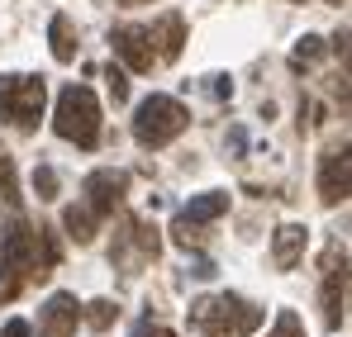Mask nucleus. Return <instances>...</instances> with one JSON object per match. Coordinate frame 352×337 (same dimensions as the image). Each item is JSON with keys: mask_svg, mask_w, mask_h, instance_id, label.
<instances>
[{"mask_svg": "<svg viewBox=\"0 0 352 337\" xmlns=\"http://www.w3.org/2000/svg\"><path fill=\"white\" fill-rule=\"evenodd\" d=\"M267 337H305V323H300V314H295V309H281Z\"/></svg>", "mask_w": 352, "mask_h": 337, "instance_id": "6ab92c4d", "label": "nucleus"}, {"mask_svg": "<svg viewBox=\"0 0 352 337\" xmlns=\"http://www.w3.org/2000/svg\"><path fill=\"white\" fill-rule=\"evenodd\" d=\"M124 233H119V242H115V257L119 266H129V252H138V262H153L157 252H162V237H157V228H148L143 219H124Z\"/></svg>", "mask_w": 352, "mask_h": 337, "instance_id": "9b49d317", "label": "nucleus"}, {"mask_svg": "<svg viewBox=\"0 0 352 337\" xmlns=\"http://www.w3.org/2000/svg\"><path fill=\"white\" fill-rule=\"evenodd\" d=\"M329 5H343V0H329Z\"/></svg>", "mask_w": 352, "mask_h": 337, "instance_id": "bb28decb", "label": "nucleus"}, {"mask_svg": "<svg viewBox=\"0 0 352 337\" xmlns=\"http://www.w3.org/2000/svg\"><path fill=\"white\" fill-rule=\"evenodd\" d=\"M96 333H105V328H115V318H119V304H110V299H91L86 304V314H81Z\"/></svg>", "mask_w": 352, "mask_h": 337, "instance_id": "a211bd4d", "label": "nucleus"}, {"mask_svg": "<svg viewBox=\"0 0 352 337\" xmlns=\"http://www.w3.org/2000/svg\"><path fill=\"white\" fill-rule=\"evenodd\" d=\"M110 43H115V57L129 67V71H153V62H157V53H153V34L143 29V24H119L115 34H110Z\"/></svg>", "mask_w": 352, "mask_h": 337, "instance_id": "1a4fd4ad", "label": "nucleus"}, {"mask_svg": "<svg viewBox=\"0 0 352 337\" xmlns=\"http://www.w3.org/2000/svg\"><path fill=\"white\" fill-rule=\"evenodd\" d=\"M333 53L343 57V67L352 71V34H338V43H333Z\"/></svg>", "mask_w": 352, "mask_h": 337, "instance_id": "5701e85b", "label": "nucleus"}, {"mask_svg": "<svg viewBox=\"0 0 352 337\" xmlns=\"http://www.w3.org/2000/svg\"><path fill=\"white\" fill-rule=\"evenodd\" d=\"M53 271H58V242L48 228L14 219L0 233V304H10L24 285L48 281Z\"/></svg>", "mask_w": 352, "mask_h": 337, "instance_id": "f257e3e1", "label": "nucleus"}, {"mask_svg": "<svg viewBox=\"0 0 352 337\" xmlns=\"http://www.w3.org/2000/svg\"><path fill=\"white\" fill-rule=\"evenodd\" d=\"M348 195H352V143H333L319 157V200L338 205Z\"/></svg>", "mask_w": 352, "mask_h": 337, "instance_id": "6e6552de", "label": "nucleus"}, {"mask_svg": "<svg viewBox=\"0 0 352 337\" xmlns=\"http://www.w3.org/2000/svg\"><path fill=\"white\" fill-rule=\"evenodd\" d=\"M300 257H305V228H300V224H281V228H276V242H272V262H276V271H295Z\"/></svg>", "mask_w": 352, "mask_h": 337, "instance_id": "ddd939ff", "label": "nucleus"}, {"mask_svg": "<svg viewBox=\"0 0 352 337\" xmlns=\"http://www.w3.org/2000/svg\"><path fill=\"white\" fill-rule=\"evenodd\" d=\"M96 224H100V219H96L86 205H72V209L62 214V228H67L76 242H91V237H96Z\"/></svg>", "mask_w": 352, "mask_h": 337, "instance_id": "dca6fc26", "label": "nucleus"}, {"mask_svg": "<svg viewBox=\"0 0 352 337\" xmlns=\"http://www.w3.org/2000/svg\"><path fill=\"white\" fill-rule=\"evenodd\" d=\"M43 100H48L43 76H19V71H5L0 76V119L5 124L34 128L43 119Z\"/></svg>", "mask_w": 352, "mask_h": 337, "instance_id": "39448f33", "label": "nucleus"}, {"mask_svg": "<svg viewBox=\"0 0 352 337\" xmlns=\"http://www.w3.org/2000/svg\"><path fill=\"white\" fill-rule=\"evenodd\" d=\"M53 128H58L62 143H76V148H96L100 143V100L91 86H67L58 95V110H53Z\"/></svg>", "mask_w": 352, "mask_h": 337, "instance_id": "7ed1b4c3", "label": "nucleus"}, {"mask_svg": "<svg viewBox=\"0 0 352 337\" xmlns=\"http://www.w3.org/2000/svg\"><path fill=\"white\" fill-rule=\"evenodd\" d=\"M5 337H29V323H24V318H10V323H5Z\"/></svg>", "mask_w": 352, "mask_h": 337, "instance_id": "b1692460", "label": "nucleus"}, {"mask_svg": "<svg viewBox=\"0 0 352 337\" xmlns=\"http://www.w3.org/2000/svg\"><path fill=\"white\" fill-rule=\"evenodd\" d=\"M153 34V53H157V62H176L181 57V43H186V19L181 14H162V24L157 29H148Z\"/></svg>", "mask_w": 352, "mask_h": 337, "instance_id": "4468645a", "label": "nucleus"}, {"mask_svg": "<svg viewBox=\"0 0 352 337\" xmlns=\"http://www.w3.org/2000/svg\"><path fill=\"white\" fill-rule=\"evenodd\" d=\"M0 205L19 209V176H14V157L0 148Z\"/></svg>", "mask_w": 352, "mask_h": 337, "instance_id": "f3484780", "label": "nucleus"}, {"mask_svg": "<svg viewBox=\"0 0 352 337\" xmlns=\"http://www.w3.org/2000/svg\"><path fill=\"white\" fill-rule=\"evenodd\" d=\"M186 128H190V110H186L176 95H148V100L133 110V138H138L143 148H167Z\"/></svg>", "mask_w": 352, "mask_h": 337, "instance_id": "20e7f679", "label": "nucleus"}, {"mask_svg": "<svg viewBox=\"0 0 352 337\" xmlns=\"http://www.w3.org/2000/svg\"><path fill=\"white\" fill-rule=\"evenodd\" d=\"M76 323H81V304H76V294L58 290V294L43 304V337H76Z\"/></svg>", "mask_w": 352, "mask_h": 337, "instance_id": "f8f14e48", "label": "nucleus"}, {"mask_svg": "<svg viewBox=\"0 0 352 337\" xmlns=\"http://www.w3.org/2000/svg\"><path fill=\"white\" fill-rule=\"evenodd\" d=\"M124 5H148V0H124Z\"/></svg>", "mask_w": 352, "mask_h": 337, "instance_id": "a878e982", "label": "nucleus"}, {"mask_svg": "<svg viewBox=\"0 0 352 337\" xmlns=\"http://www.w3.org/2000/svg\"><path fill=\"white\" fill-rule=\"evenodd\" d=\"M210 91H214L219 100H224V95H234V86H229V76H214V86H210Z\"/></svg>", "mask_w": 352, "mask_h": 337, "instance_id": "393cba45", "label": "nucleus"}, {"mask_svg": "<svg viewBox=\"0 0 352 337\" xmlns=\"http://www.w3.org/2000/svg\"><path fill=\"white\" fill-rule=\"evenodd\" d=\"M34 195L38 200H58V171L53 167H34Z\"/></svg>", "mask_w": 352, "mask_h": 337, "instance_id": "aec40b11", "label": "nucleus"}, {"mask_svg": "<svg viewBox=\"0 0 352 337\" xmlns=\"http://www.w3.org/2000/svg\"><path fill=\"white\" fill-rule=\"evenodd\" d=\"M105 81H110V100H115V105H124V100H129V76H124V67H115V62H110V67H105Z\"/></svg>", "mask_w": 352, "mask_h": 337, "instance_id": "412c9836", "label": "nucleus"}, {"mask_svg": "<svg viewBox=\"0 0 352 337\" xmlns=\"http://www.w3.org/2000/svg\"><path fill=\"white\" fill-rule=\"evenodd\" d=\"M343 281H348V252L329 247L319 257V304H324V323L329 328L343 323Z\"/></svg>", "mask_w": 352, "mask_h": 337, "instance_id": "0eeeda50", "label": "nucleus"}, {"mask_svg": "<svg viewBox=\"0 0 352 337\" xmlns=\"http://www.w3.org/2000/svg\"><path fill=\"white\" fill-rule=\"evenodd\" d=\"M314 57H324V38L305 34V38L295 43V67H300V62H314Z\"/></svg>", "mask_w": 352, "mask_h": 337, "instance_id": "4be33fe9", "label": "nucleus"}, {"mask_svg": "<svg viewBox=\"0 0 352 337\" xmlns=\"http://www.w3.org/2000/svg\"><path fill=\"white\" fill-rule=\"evenodd\" d=\"M48 38H53V57H58V62H76V29H72L67 14H53Z\"/></svg>", "mask_w": 352, "mask_h": 337, "instance_id": "2eb2a0df", "label": "nucleus"}, {"mask_svg": "<svg viewBox=\"0 0 352 337\" xmlns=\"http://www.w3.org/2000/svg\"><path fill=\"white\" fill-rule=\"evenodd\" d=\"M219 214H229V195L224 190H210V195H195L181 214H176L172 224V237L181 242V247H200V228L214 224Z\"/></svg>", "mask_w": 352, "mask_h": 337, "instance_id": "423d86ee", "label": "nucleus"}, {"mask_svg": "<svg viewBox=\"0 0 352 337\" xmlns=\"http://www.w3.org/2000/svg\"><path fill=\"white\" fill-rule=\"evenodd\" d=\"M124 190H129V171H91L86 176V209L96 219H110L124 200Z\"/></svg>", "mask_w": 352, "mask_h": 337, "instance_id": "9d476101", "label": "nucleus"}, {"mask_svg": "<svg viewBox=\"0 0 352 337\" xmlns=\"http://www.w3.org/2000/svg\"><path fill=\"white\" fill-rule=\"evenodd\" d=\"M262 318H267V309H257L243 294H200L190 304V323L205 337H248L262 328Z\"/></svg>", "mask_w": 352, "mask_h": 337, "instance_id": "f03ea898", "label": "nucleus"}]
</instances>
